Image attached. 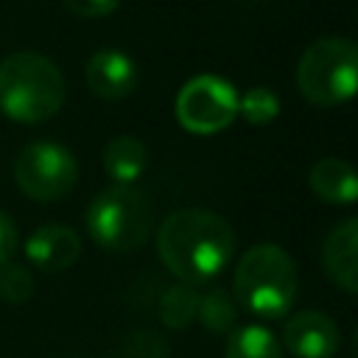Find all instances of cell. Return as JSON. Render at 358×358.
Masks as SVG:
<instances>
[{
	"instance_id": "4fadbf2b",
	"label": "cell",
	"mask_w": 358,
	"mask_h": 358,
	"mask_svg": "<svg viewBox=\"0 0 358 358\" xmlns=\"http://www.w3.org/2000/svg\"><path fill=\"white\" fill-rule=\"evenodd\" d=\"M148 165V151L143 140L131 134H120L103 148V171L115 185H134Z\"/></svg>"
},
{
	"instance_id": "ffe728a7",
	"label": "cell",
	"mask_w": 358,
	"mask_h": 358,
	"mask_svg": "<svg viewBox=\"0 0 358 358\" xmlns=\"http://www.w3.org/2000/svg\"><path fill=\"white\" fill-rule=\"evenodd\" d=\"M62 6L76 14V17H87V20H98V17H106L112 14L120 0H62Z\"/></svg>"
},
{
	"instance_id": "3957f363",
	"label": "cell",
	"mask_w": 358,
	"mask_h": 358,
	"mask_svg": "<svg viewBox=\"0 0 358 358\" xmlns=\"http://www.w3.org/2000/svg\"><path fill=\"white\" fill-rule=\"evenodd\" d=\"M296 266L277 243L249 246L232 274V294L241 308L260 319H280L296 299Z\"/></svg>"
},
{
	"instance_id": "ba28073f",
	"label": "cell",
	"mask_w": 358,
	"mask_h": 358,
	"mask_svg": "<svg viewBox=\"0 0 358 358\" xmlns=\"http://www.w3.org/2000/svg\"><path fill=\"white\" fill-rule=\"evenodd\" d=\"M338 341V324L322 310H299L282 327V350L291 358H333Z\"/></svg>"
},
{
	"instance_id": "52a82bcc",
	"label": "cell",
	"mask_w": 358,
	"mask_h": 358,
	"mask_svg": "<svg viewBox=\"0 0 358 358\" xmlns=\"http://www.w3.org/2000/svg\"><path fill=\"white\" fill-rule=\"evenodd\" d=\"M176 120L190 134H215L238 117V92L221 76H196L190 78L173 103Z\"/></svg>"
},
{
	"instance_id": "e0dca14e",
	"label": "cell",
	"mask_w": 358,
	"mask_h": 358,
	"mask_svg": "<svg viewBox=\"0 0 358 358\" xmlns=\"http://www.w3.org/2000/svg\"><path fill=\"white\" fill-rule=\"evenodd\" d=\"M238 115L252 126H266L280 115V98L268 87H252L246 95H238Z\"/></svg>"
},
{
	"instance_id": "5bb4252c",
	"label": "cell",
	"mask_w": 358,
	"mask_h": 358,
	"mask_svg": "<svg viewBox=\"0 0 358 358\" xmlns=\"http://www.w3.org/2000/svg\"><path fill=\"white\" fill-rule=\"evenodd\" d=\"M224 358H282V344L263 324H241L227 333Z\"/></svg>"
},
{
	"instance_id": "9c48e42d",
	"label": "cell",
	"mask_w": 358,
	"mask_h": 358,
	"mask_svg": "<svg viewBox=\"0 0 358 358\" xmlns=\"http://www.w3.org/2000/svg\"><path fill=\"white\" fill-rule=\"evenodd\" d=\"M84 78L92 95L103 101H117L137 87V64L129 53L117 48H103L90 56L84 67Z\"/></svg>"
},
{
	"instance_id": "5b68a950",
	"label": "cell",
	"mask_w": 358,
	"mask_h": 358,
	"mask_svg": "<svg viewBox=\"0 0 358 358\" xmlns=\"http://www.w3.org/2000/svg\"><path fill=\"white\" fill-rule=\"evenodd\" d=\"M296 87L316 106H338L358 95V42L322 36L296 64Z\"/></svg>"
},
{
	"instance_id": "8fae6325",
	"label": "cell",
	"mask_w": 358,
	"mask_h": 358,
	"mask_svg": "<svg viewBox=\"0 0 358 358\" xmlns=\"http://www.w3.org/2000/svg\"><path fill=\"white\" fill-rule=\"evenodd\" d=\"M322 266L338 288L358 294V215L330 229L322 243Z\"/></svg>"
},
{
	"instance_id": "7402d4cb",
	"label": "cell",
	"mask_w": 358,
	"mask_h": 358,
	"mask_svg": "<svg viewBox=\"0 0 358 358\" xmlns=\"http://www.w3.org/2000/svg\"><path fill=\"white\" fill-rule=\"evenodd\" d=\"M352 352H355V358H358V327H355V336H352Z\"/></svg>"
},
{
	"instance_id": "30bf717a",
	"label": "cell",
	"mask_w": 358,
	"mask_h": 358,
	"mask_svg": "<svg viewBox=\"0 0 358 358\" xmlns=\"http://www.w3.org/2000/svg\"><path fill=\"white\" fill-rule=\"evenodd\" d=\"M22 252L28 263H34L42 271H64L78 260L81 238L76 229L64 224H42L28 235Z\"/></svg>"
},
{
	"instance_id": "9a60e30c",
	"label": "cell",
	"mask_w": 358,
	"mask_h": 358,
	"mask_svg": "<svg viewBox=\"0 0 358 358\" xmlns=\"http://www.w3.org/2000/svg\"><path fill=\"white\" fill-rule=\"evenodd\" d=\"M196 319L215 336H227L238 322V302L224 288H210L199 294Z\"/></svg>"
},
{
	"instance_id": "44dd1931",
	"label": "cell",
	"mask_w": 358,
	"mask_h": 358,
	"mask_svg": "<svg viewBox=\"0 0 358 358\" xmlns=\"http://www.w3.org/2000/svg\"><path fill=\"white\" fill-rule=\"evenodd\" d=\"M17 252V229H14V221L0 210V266L8 263Z\"/></svg>"
},
{
	"instance_id": "277c9868",
	"label": "cell",
	"mask_w": 358,
	"mask_h": 358,
	"mask_svg": "<svg viewBox=\"0 0 358 358\" xmlns=\"http://www.w3.org/2000/svg\"><path fill=\"white\" fill-rule=\"evenodd\" d=\"M84 224L90 238L106 252H134L145 246L154 227V204L137 185H112L101 190L87 213Z\"/></svg>"
},
{
	"instance_id": "d6986e66",
	"label": "cell",
	"mask_w": 358,
	"mask_h": 358,
	"mask_svg": "<svg viewBox=\"0 0 358 358\" xmlns=\"http://www.w3.org/2000/svg\"><path fill=\"white\" fill-rule=\"evenodd\" d=\"M120 358H168V347L154 333H134L126 338Z\"/></svg>"
},
{
	"instance_id": "7a4b0ae2",
	"label": "cell",
	"mask_w": 358,
	"mask_h": 358,
	"mask_svg": "<svg viewBox=\"0 0 358 358\" xmlns=\"http://www.w3.org/2000/svg\"><path fill=\"white\" fill-rule=\"evenodd\" d=\"M64 103V76L53 59L34 50L0 62V112L14 123L50 120Z\"/></svg>"
},
{
	"instance_id": "ac0fdd59",
	"label": "cell",
	"mask_w": 358,
	"mask_h": 358,
	"mask_svg": "<svg viewBox=\"0 0 358 358\" xmlns=\"http://www.w3.org/2000/svg\"><path fill=\"white\" fill-rule=\"evenodd\" d=\"M34 294V277L31 271L22 266V263H3L0 266V299L3 302H11V305H20V302H28Z\"/></svg>"
},
{
	"instance_id": "8992f818",
	"label": "cell",
	"mask_w": 358,
	"mask_h": 358,
	"mask_svg": "<svg viewBox=\"0 0 358 358\" xmlns=\"http://www.w3.org/2000/svg\"><path fill=\"white\" fill-rule=\"evenodd\" d=\"M78 179V165L70 148L53 140L28 143L14 157V182L34 201L64 199Z\"/></svg>"
},
{
	"instance_id": "7c38bea8",
	"label": "cell",
	"mask_w": 358,
	"mask_h": 358,
	"mask_svg": "<svg viewBox=\"0 0 358 358\" xmlns=\"http://www.w3.org/2000/svg\"><path fill=\"white\" fill-rule=\"evenodd\" d=\"M310 190L327 204L358 201V168L338 157H324L310 168Z\"/></svg>"
},
{
	"instance_id": "2e32d148",
	"label": "cell",
	"mask_w": 358,
	"mask_h": 358,
	"mask_svg": "<svg viewBox=\"0 0 358 358\" xmlns=\"http://www.w3.org/2000/svg\"><path fill=\"white\" fill-rule=\"evenodd\" d=\"M199 294L196 285L190 282H176L171 288H165V294L159 296V319L165 327L171 330H182L196 319V308H199Z\"/></svg>"
},
{
	"instance_id": "6da1fadb",
	"label": "cell",
	"mask_w": 358,
	"mask_h": 358,
	"mask_svg": "<svg viewBox=\"0 0 358 358\" xmlns=\"http://www.w3.org/2000/svg\"><path fill=\"white\" fill-rule=\"evenodd\" d=\"M157 252L165 268L182 282L213 280L235 255V232L227 218L199 207L165 215L157 229Z\"/></svg>"
}]
</instances>
